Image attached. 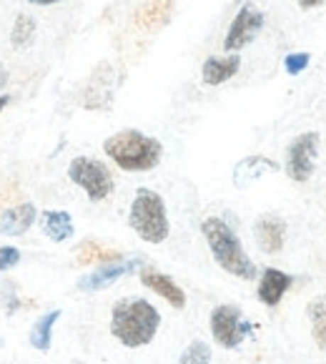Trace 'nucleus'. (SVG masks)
Returning a JSON list of instances; mask_svg holds the SVG:
<instances>
[{"mask_svg": "<svg viewBox=\"0 0 326 364\" xmlns=\"http://www.w3.org/2000/svg\"><path fill=\"white\" fill-rule=\"evenodd\" d=\"M324 0H299V6L304 8V11H309V8H316V6H321Z\"/></svg>", "mask_w": 326, "mask_h": 364, "instance_id": "23", "label": "nucleus"}, {"mask_svg": "<svg viewBox=\"0 0 326 364\" xmlns=\"http://www.w3.org/2000/svg\"><path fill=\"white\" fill-rule=\"evenodd\" d=\"M36 206L33 204H18L13 209L3 211L0 216V234L3 236H23L33 224H36Z\"/></svg>", "mask_w": 326, "mask_h": 364, "instance_id": "14", "label": "nucleus"}, {"mask_svg": "<svg viewBox=\"0 0 326 364\" xmlns=\"http://www.w3.org/2000/svg\"><path fill=\"white\" fill-rule=\"evenodd\" d=\"M129 224H131V229L143 241H148V244L166 241L171 226H168L166 204H163L161 193L151 191V188H138L134 204H131Z\"/></svg>", "mask_w": 326, "mask_h": 364, "instance_id": "4", "label": "nucleus"}, {"mask_svg": "<svg viewBox=\"0 0 326 364\" xmlns=\"http://www.w3.org/2000/svg\"><path fill=\"white\" fill-rule=\"evenodd\" d=\"M141 267L138 259H129V262H106L101 264V267L96 269V272H91L88 277L80 279V289L83 291H98V289H106V287H111L113 282H118L121 277H126V274L136 272V269Z\"/></svg>", "mask_w": 326, "mask_h": 364, "instance_id": "9", "label": "nucleus"}, {"mask_svg": "<svg viewBox=\"0 0 326 364\" xmlns=\"http://www.w3.org/2000/svg\"><path fill=\"white\" fill-rule=\"evenodd\" d=\"M18 264H21V252L16 247H0V272H8Z\"/></svg>", "mask_w": 326, "mask_h": 364, "instance_id": "22", "label": "nucleus"}, {"mask_svg": "<svg viewBox=\"0 0 326 364\" xmlns=\"http://www.w3.org/2000/svg\"><path fill=\"white\" fill-rule=\"evenodd\" d=\"M268 171H276V164L268 159H263V156H249V159H244L236 166L234 171V181L239 183V186H246V183L256 181L261 173H268Z\"/></svg>", "mask_w": 326, "mask_h": 364, "instance_id": "15", "label": "nucleus"}, {"mask_svg": "<svg viewBox=\"0 0 326 364\" xmlns=\"http://www.w3.org/2000/svg\"><path fill=\"white\" fill-rule=\"evenodd\" d=\"M108 159L124 171H151L158 166L163 146L153 136H146L141 131H118L103 144Z\"/></svg>", "mask_w": 326, "mask_h": 364, "instance_id": "3", "label": "nucleus"}, {"mask_svg": "<svg viewBox=\"0 0 326 364\" xmlns=\"http://www.w3.org/2000/svg\"><path fill=\"white\" fill-rule=\"evenodd\" d=\"M8 103H11V98H8V96H0V111H3V108H6Z\"/></svg>", "mask_w": 326, "mask_h": 364, "instance_id": "25", "label": "nucleus"}, {"mask_svg": "<svg viewBox=\"0 0 326 364\" xmlns=\"http://www.w3.org/2000/svg\"><path fill=\"white\" fill-rule=\"evenodd\" d=\"M201 231L206 236V241H209V249L214 254L216 264L224 272L234 274L239 279H246V282L256 279V264L251 262V257L246 254L241 239L231 231V226L224 219H219V216L203 219Z\"/></svg>", "mask_w": 326, "mask_h": 364, "instance_id": "2", "label": "nucleus"}, {"mask_svg": "<svg viewBox=\"0 0 326 364\" xmlns=\"http://www.w3.org/2000/svg\"><path fill=\"white\" fill-rule=\"evenodd\" d=\"M239 68H241V58L236 53L224 55V58L211 55V58H206V63H203L201 78L206 86H221V83H226L229 78H234V75L239 73Z\"/></svg>", "mask_w": 326, "mask_h": 364, "instance_id": "12", "label": "nucleus"}, {"mask_svg": "<svg viewBox=\"0 0 326 364\" xmlns=\"http://www.w3.org/2000/svg\"><path fill=\"white\" fill-rule=\"evenodd\" d=\"M33 6H53V3H63V0H28Z\"/></svg>", "mask_w": 326, "mask_h": 364, "instance_id": "24", "label": "nucleus"}, {"mask_svg": "<svg viewBox=\"0 0 326 364\" xmlns=\"http://www.w3.org/2000/svg\"><path fill=\"white\" fill-rule=\"evenodd\" d=\"M291 282L294 279L286 272H281V269H266L261 274V279H259V299L266 306H276L283 299L286 289L291 287Z\"/></svg>", "mask_w": 326, "mask_h": 364, "instance_id": "13", "label": "nucleus"}, {"mask_svg": "<svg viewBox=\"0 0 326 364\" xmlns=\"http://www.w3.org/2000/svg\"><path fill=\"white\" fill-rule=\"evenodd\" d=\"M68 178L75 186L83 188L91 201H103V198H108L113 191L111 171H108L106 164H101L98 159H88V156L73 159L68 166Z\"/></svg>", "mask_w": 326, "mask_h": 364, "instance_id": "5", "label": "nucleus"}, {"mask_svg": "<svg viewBox=\"0 0 326 364\" xmlns=\"http://www.w3.org/2000/svg\"><path fill=\"white\" fill-rule=\"evenodd\" d=\"M263 28V13L256 11L254 6H244L239 13H236L234 23H231L229 33H226L224 41V50L226 53H236L244 46H249L254 38L261 33Z\"/></svg>", "mask_w": 326, "mask_h": 364, "instance_id": "8", "label": "nucleus"}, {"mask_svg": "<svg viewBox=\"0 0 326 364\" xmlns=\"http://www.w3.org/2000/svg\"><path fill=\"white\" fill-rule=\"evenodd\" d=\"M319 151V134L306 131V134L296 136L291 141L289 151H286V173L291 181L306 183L314 173V159Z\"/></svg>", "mask_w": 326, "mask_h": 364, "instance_id": "7", "label": "nucleus"}, {"mask_svg": "<svg viewBox=\"0 0 326 364\" xmlns=\"http://www.w3.org/2000/svg\"><path fill=\"white\" fill-rule=\"evenodd\" d=\"M58 319H60V309H53V311H48V314H43L36 324H33L31 344L38 349V352H48L50 349V342H53V327H55V321Z\"/></svg>", "mask_w": 326, "mask_h": 364, "instance_id": "18", "label": "nucleus"}, {"mask_svg": "<svg viewBox=\"0 0 326 364\" xmlns=\"http://www.w3.org/2000/svg\"><path fill=\"white\" fill-rule=\"evenodd\" d=\"M40 229L50 241H68L73 236V221L65 211H45L40 216Z\"/></svg>", "mask_w": 326, "mask_h": 364, "instance_id": "16", "label": "nucleus"}, {"mask_svg": "<svg viewBox=\"0 0 326 364\" xmlns=\"http://www.w3.org/2000/svg\"><path fill=\"white\" fill-rule=\"evenodd\" d=\"M211 334L224 349H236L251 334V321L244 319L239 306L221 304L211 311Z\"/></svg>", "mask_w": 326, "mask_h": 364, "instance_id": "6", "label": "nucleus"}, {"mask_svg": "<svg viewBox=\"0 0 326 364\" xmlns=\"http://www.w3.org/2000/svg\"><path fill=\"white\" fill-rule=\"evenodd\" d=\"M33 41H36V21H33L31 16H26V13H21V16L16 18V23H13V31H11V43L13 48H28V46H33Z\"/></svg>", "mask_w": 326, "mask_h": 364, "instance_id": "19", "label": "nucleus"}, {"mask_svg": "<svg viewBox=\"0 0 326 364\" xmlns=\"http://www.w3.org/2000/svg\"><path fill=\"white\" fill-rule=\"evenodd\" d=\"M254 236H256V244L261 252L276 254L283 249V241H286V221L276 214H263L256 219L254 226Z\"/></svg>", "mask_w": 326, "mask_h": 364, "instance_id": "10", "label": "nucleus"}, {"mask_svg": "<svg viewBox=\"0 0 326 364\" xmlns=\"http://www.w3.org/2000/svg\"><path fill=\"white\" fill-rule=\"evenodd\" d=\"M161 324V314L146 299H124L113 306L111 332L124 347H146L156 337Z\"/></svg>", "mask_w": 326, "mask_h": 364, "instance_id": "1", "label": "nucleus"}, {"mask_svg": "<svg viewBox=\"0 0 326 364\" xmlns=\"http://www.w3.org/2000/svg\"><path fill=\"white\" fill-rule=\"evenodd\" d=\"M306 316L311 321V337L319 344L321 352H326V294L314 296L306 306Z\"/></svg>", "mask_w": 326, "mask_h": 364, "instance_id": "17", "label": "nucleus"}, {"mask_svg": "<svg viewBox=\"0 0 326 364\" xmlns=\"http://www.w3.org/2000/svg\"><path fill=\"white\" fill-rule=\"evenodd\" d=\"M211 362V349L206 342H201V339H196V342H191L186 349H183L181 359H178V364H209Z\"/></svg>", "mask_w": 326, "mask_h": 364, "instance_id": "20", "label": "nucleus"}, {"mask_svg": "<svg viewBox=\"0 0 326 364\" xmlns=\"http://www.w3.org/2000/svg\"><path fill=\"white\" fill-rule=\"evenodd\" d=\"M309 60H311L309 53H291V55H286V60H283V68H286L289 75H299L301 70H306Z\"/></svg>", "mask_w": 326, "mask_h": 364, "instance_id": "21", "label": "nucleus"}, {"mask_svg": "<svg viewBox=\"0 0 326 364\" xmlns=\"http://www.w3.org/2000/svg\"><path fill=\"white\" fill-rule=\"evenodd\" d=\"M141 282H143V287H148L151 291H156L158 296H163L171 306H176V309H183V306H186V291H183L171 277H166V274L143 267V272H141Z\"/></svg>", "mask_w": 326, "mask_h": 364, "instance_id": "11", "label": "nucleus"}]
</instances>
